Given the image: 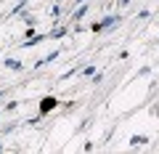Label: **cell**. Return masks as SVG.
<instances>
[{
	"mask_svg": "<svg viewBox=\"0 0 159 154\" xmlns=\"http://www.w3.org/2000/svg\"><path fill=\"white\" fill-rule=\"evenodd\" d=\"M151 16V11H146V8H143V11H138V19H148Z\"/></svg>",
	"mask_w": 159,
	"mask_h": 154,
	"instance_id": "obj_19",
	"label": "cell"
},
{
	"mask_svg": "<svg viewBox=\"0 0 159 154\" xmlns=\"http://www.w3.org/2000/svg\"><path fill=\"white\" fill-rule=\"evenodd\" d=\"M48 16H51V19H58V16H61V3H53V6H51V13H48Z\"/></svg>",
	"mask_w": 159,
	"mask_h": 154,
	"instance_id": "obj_10",
	"label": "cell"
},
{
	"mask_svg": "<svg viewBox=\"0 0 159 154\" xmlns=\"http://www.w3.org/2000/svg\"><path fill=\"white\" fill-rule=\"evenodd\" d=\"M27 3H29V0H19L16 6H13V8H11V11H8V13H6V19H11V16H19V13H21V8H24V6H27Z\"/></svg>",
	"mask_w": 159,
	"mask_h": 154,
	"instance_id": "obj_8",
	"label": "cell"
},
{
	"mask_svg": "<svg viewBox=\"0 0 159 154\" xmlns=\"http://www.w3.org/2000/svg\"><path fill=\"white\" fill-rule=\"evenodd\" d=\"M77 72H80V67H72V69H66V72H64V74H58V80L64 82V80H69V77H74V74H77Z\"/></svg>",
	"mask_w": 159,
	"mask_h": 154,
	"instance_id": "obj_9",
	"label": "cell"
},
{
	"mask_svg": "<svg viewBox=\"0 0 159 154\" xmlns=\"http://www.w3.org/2000/svg\"><path fill=\"white\" fill-rule=\"evenodd\" d=\"M127 3H130V0H119V6H122V8H125V6H127Z\"/></svg>",
	"mask_w": 159,
	"mask_h": 154,
	"instance_id": "obj_22",
	"label": "cell"
},
{
	"mask_svg": "<svg viewBox=\"0 0 159 154\" xmlns=\"http://www.w3.org/2000/svg\"><path fill=\"white\" fill-rule=\"evenodd\" d=\"M103 80H106V74H103V72H96V74L90 77V82H93V85H101Z\"/></svg>",
	"mask_w": 159,
	"mask_h": 154,
	"instance_id": "obj_11",
	"label": "cell"
},
{
	"mask_svg": "<svg viewBox=\"0 0 159 154\" xmlns=\"http://www.w3.org/2000/svg\"><path fill=\"white\" fill-rule=\"evenodd\" d=\"M58 56H61V51H51V53H48L45 58H40V61L34 64V67H37V69H40V67H48V64H53V61H56Z\"/></svg>",
	"mask_w": 159,
	"mask_h": 154,
	"instance_id": "obj_6",
	"label": "cell"
},
{
	"mask_svg": "<svg viewBox=\"0 0 159 154\" xmlns=\"http://www.w3.org/2000/svg\"><path fill=\"white\" fill-rule=\"evenodd\" d=\"M3 67H6V69H13V72H24V69H27L19 58H8V56L3 58Z\"/></svg>",
	"mask_w": 159,
	"mask_h": 154,
	"instance_id": "obj_3",
	"label": "cell"
},
{
	"mask_svg": "<svg viewBox=\"0 0 159 154\" xmlns=\"http://www.w3.org/2000/svg\"><path fill=\"white\" fill-rule=\"evenodd\" d=\"M21 21L27 24V27H34V21H37V19H34V16H27V13H24V16H21Z\"/></svg>",
	"mask_w": 159,
	"mask_h": 154,
	"instance_id": "obj_15",
	"label": "cell"
},
{
	"mask_svg": "<svg viewBox=\"0 0 159 154\" xmlns=\"http://www.w3.org/2000/svg\"><path fill=\"white\" fill-rule=\"evenodd\" d=\"M96 74V64H88V67H82V77H93Z\"/></svg>",
	"mask_w": 159,
	"mask_h": 154,
	"instance_id": "obj_12",
	"label": "cell"
},
{
	"mask_svg": "<svg viewBox=\"0 0 159 154\" xmlns=\"http://www.w3.org/2000/svg\"><path fill=\"white\" fill-rule=\"evenodd\" d=\"M0 56H3V51H0Z\"/></svg>",
	"mask_w": 159,
	"mask_h": 154,
	"instance_id": "obj_26",
	"label": "cell"
},
{
	"mask_svg": "<svg viewBox=\"0 0 159 154\" xmlns=\"http://www.w3.org/2000/svg\"><path fill=\"white\" fill-rule=\"evenodd\" d=\"M56 106H61V101H58L56 96H45V98H40V114L45 117L48 112H53Z\"/></svg>",
	"mask_w": 159,
	"mask_h": 154,
	"instance_id": "obj_1",
	"label": "cell"
},
{
	"mask_svg": "<svg viewBox=\"0 0 159 154\" xmlns=\"http://www.w3.org/2000/svg\"><path fill=\"white\" fill-rule=\"evenodd\" d=\"M119 21H122V13H114V16H103V19H101V27H103V29H109V27H117Z\"/></svg>",
	"mask_w": 159,
	"mask_h": 154,
	"instance_id": "obj_5",
	"label": "cell"
},
{
	"mask_svg": "<svg viewBox=\"0 0 159 154\" xmlns=\"http://www.w3.org/2000/svg\"><path fill=\"white\" fill-rule=\"evenodd\" d=\"M146 74H151V67H141L135 72V77H146Z\"/></svg>",
	"mask_w": 159,
	"mask_h": 154,
	"instance_id": "obj_16",
	"label": "cell"
},
{
	"mask_svg": "<svg viewBox=\"0 0 159 154\" xmlns=\"http://www.w3.org/2000/svg\"><path fill=\"white\" fill-rule=\"evenodd\" d=\"M88 29H90L93 35H98V32H103V27H101V21H93V24H90V27H88Z\"/></svg>",
	"mask_w": 159,
	"mask_h": 154,
	"instance_id": "obj_14",
	"label": "cell"
},
{
	"mask_svg": "<svg viewBox=\"0 0 159 154\" xmlns=\"http://www.w3.org/2000/svg\"><path fill=\"white\" fill-rule=\"evenodd\" d=\"M8 96V91H0V101H3V98H6Z\"/></svg>",
	"mask_w": 159,
	"mask_h": 154,
	"instance_id": "obj_21",
	"label": "cell"
},
{
	"mask_svg": "<svg viewBox=\"0 0 159 154\" xmlns=\"http://www.w3.org/2000/svg\"><path fill=\"white\" fill-rule=\"evenodd\" d=\"M3 114H6V112H3V106H0V117H3Z\"/></svg>",
	"mask_w": 159,
	"mask_h": 154,
	"instance_id": "obj_23",
	"label": "cell"
},
{
	"mask_svg": "<svg viewBox=\"0 0 159 154\" xmlns=\"http://www.w3.org/2000/svg\"><path fill=\"white\" fill-rule=\"evenodd\" d=\"M19 104H21V101H8L6 106H3V112H16V109H19Z\"/></svg>",
	"mask_w": 159,
	"mask_h": 154,
	"instance_id": "obj_13",
	"label": "cell"
},
{
	"mask_svg": "<svg viewBox=\"0 0 159 154\" xmlns=\"http://www.w3.org/2000/svg\"><path fill=\"white\" fill-rule=\"evenodd\" d=\"M0 152H3V141H0Z\"/></svg>",
	"mask_w": 159,
	"mask_h": 154,
	"instance_id": "obj_24",
	"label": "cell"
},
{
	"mask_svg": "<svg viewBox=\"0 0 159 154\" xmlns=\"http://www.w3.org/2000/svg\"><path fill=\"white\" fill-rule=\"evenodd\" d=\"M82 3H85V0H74L72 6H69V11H72V8H77V6H82Z\"/></svg>",
	"mask_w": 159,
	"mask_h": 154,
	"instance_id": "obj_20",
	"label": "cell"
},
{
	"mask_svg": "<svg viewBox=\"0 0 159 154\" xmlns=\"http://www.w3.org/2000/svg\"><path fill=\"white\" fill-rule=\"evenodd\" d=\"M80 106V101H69V104H64V109H66V112H69V109H77Z\"/></svg>",
	"mask_w": 159,
	"mask_h": 154,
	"instance_id": "obj_18",
	"label": "cell"
},
{
	"mask_svg": "<svg viewBox=\"0 0 159 154\" xmlns=\"http://www.w3.org/2000/svg\"><path fill=\"white\" fill-rule=\"evenodd\" d=\"M148 143H151L148 136H130V149L133 146H148Z\"/></svg>",
	"mask_w": 159,
	"mask_h": 154,
	"instance_id": "obj_7",
	"label": "cell"
},
{
	"mask_svg": "<svg viewBox=\"0 0 159 154\" xmlns=\"http://www.w3.org/2000/svg\"><path fill=\"white\" fill-rule=\"evenodd\" d=\"M64 35H69V24H61V27L48 29V40H61Z\"/></svg>",
	"mask_w": 159,
	"mask_h": 154,
	"instance_id": "obj_2",
	"label": "cell"
},
{
	"mask_svg": "<svg viewBox=\"0 0 159 154\" xmlns=\"http://www.w3.org/2000/svg\"><path fill=\"white\" fill-rule=\"evenodd\" d=\"M16 125H19V122H8V125H3V133H11V130H16Z\"/></svg>",
	"mask_w": 159,
	"mask_h": 154,
	"instance_id": "obj_17",
	"label": "cell"
},
{
	"mask_svg": "<svg viewBox=\"0 0 159 154\" xmlns=\"http://www.w3.org/2000/svg\"><path fill=\"white\" fill-rule=\"evenodd\" d=\"M53 3H64V0H53Z\"/></svg>",
	"mask_w": 159,
	"mask_h": 154,
	"instance_id": "obj_25",
	"label": "cell"
},
{
	"mask_svg": "<svg viewBox=\"0 0 159 154\" xmlns=\"http://www.w3.org/2000/svg\"><path fill=\"white\" fill-rule=\"evenodd\" d=\"M88 11H90V8H88L85 3H82V6H77V8H74V13H72V16H69V24H77L80 19H82V16H85V13H88Z\"/></svg>",
	"mask_w": 159,
	"mask_h": 154,
	"instance_id": "obj_4",
	"label": "cell"
}]
</instances>
